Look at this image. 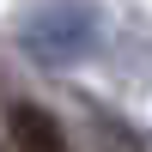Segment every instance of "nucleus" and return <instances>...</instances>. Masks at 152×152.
<instances>
[{"label":"nucleus","instance_id":"nucleus-2","mask_svg":"<svg viewBox=\"0 0 152 152\" xmlns=\"http://www.w3.org/2000/svg\"><path fill=\"white\" fill-rule=\"evenodd\" d=\"M6 128H12V146L18 152H67L61 122L49 116V110H37V104H12L6 110Z\"/></svg>","mask_w":152,"mask_h":152},{"label":"nucleus","instance_id":"nucleus-1","mask_svg":"<svg viewBox=\"0 0 152 152\" xmlns=\"http://www.w3.org/2000/svg\"><path fill=\"white\" fill-rule=\"evenodd\" d=\"M18 43H24V55H37L43 67H73V61L97 55L104 18H97L91 0H43V6L24 18Z\"/></svg>","mask_w":152,"mask_h":152}]
</instances>
